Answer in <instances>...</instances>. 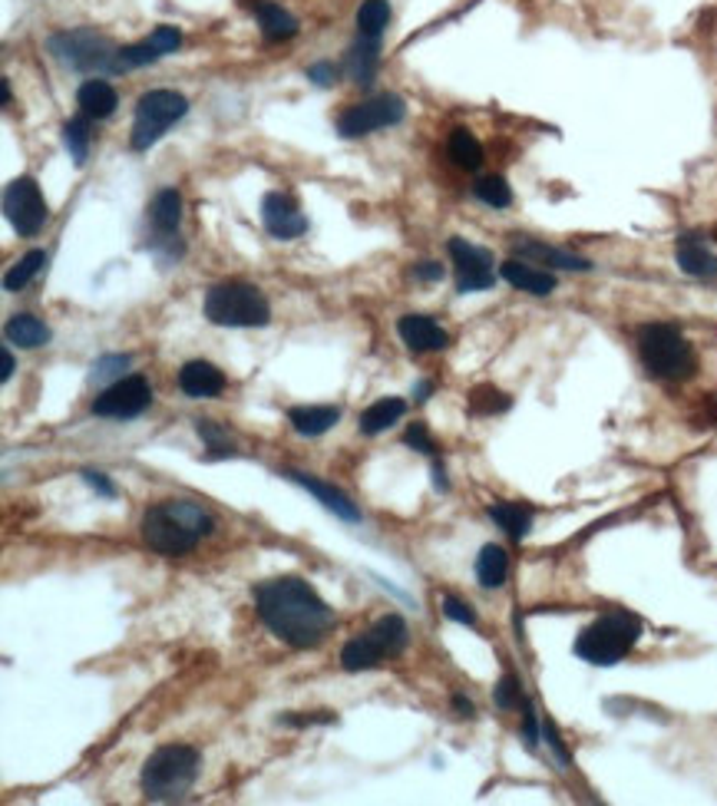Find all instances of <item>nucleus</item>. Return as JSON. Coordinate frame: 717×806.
Returning <instances> with one entry per match:
<instances>
[{
    "label": "nucleus",
    "mask_w": 717,
    "mask_h": 806,
    "mask_svg": "<svg viewBox=\"0 0 717 806\" xmlns=\"http://www.w3.org/2000/svg\"><path fill=\"white\" fill-rule=\"evenodd\" d=\"M446 152H450V159H453L456 169L476 172V169L483 165V145H479V139L469 133L466 127H456V130L450 133Z\"/></svg>",
    "instance_id": "nucleus-30"
},
{
    "label": "nucleus",
    "mask_w": 717,
    "mask_h": 806,
    "mask_svg": "<svg viewBox=\"0 0 717 806\" xmlns=\"http://www.w3.org/2000/svg\"><path fill=\"white\" fill-rule=\"evenodd\" d=\"M262 222H265L269 235L279 239V242L301 239L307 232V219L297 212V205L287 199L285 192H269L262 199Z\"/></svg>",
    "instance_id": "nucleus-15"
},
{
    "label": "nucleus",
    "mask_w": 717,
    "mask_h": 806,
    "mask_svg": "<svg viewBox=\"0 0 717 806\" xmlns=\"http://www.w3.org/2000/svg\"><path fill=\"white\" fill-rule=\"evenodd\" d=\"M489 520L513 538V542H523L533 530V510L523 506V503H509V500H499V503H489Z\"/></svg>",
    "instance_id": "nucleus-26"
},
{
    "label": "nucleus",
    "mask_w": 717,
    "mask_h": 806,
    "mask_svg": "<svg viewBox=\"0 0 717 806\" xmlns=\"http://www.w3.org/2000/svg\"><path fill=\"white\" fill-rule=\"evenodd\" d=\"M499 278L506 281V284H513L516 291H526V294H533V298H549L556 288H559V278H556V271L549 269H539V265H533V262H526V259H506L503 265H499Z\"/></svg>",
    "instance_id": "nucleus-17"
},
{
    "label": "nucleus",
    "mask_w": 717,
    "mask_h": 806,
    "mask_svg": "<svg viewBox=\"0 0 717 806\" xmlns=\"http://www.w3.org/2000/svg\"><path fill=\"white\" fill-rule=\"evenodd\" d=\"M90 117L87 113H80V117H73V120H67L63 123V145H67V152L73 155V162L77 165H83L87 162V155H90Z\"/></svg>",
    "instance_id": "nucleus-34"
},
{
    "label": "nucleus",
    "mask_w": 717,
    "mask_h": 806,
    "mask_svg": "<svg viewBox=\"0 0 717 806\" xmlns=\"http://www.w3.org/2000/svg\"><path fill=\"white\" fill-rule=\"evenodd\" d=\"M3 215L13 225V232L23 239H33L47 225L50 209H47V199H43L37 179L20 175L3 189Z\"/></svg>",
    "instance_id": "nucleus-11"
},
{
    "label": "nucleus",
    "mask_w": 717,
    "mask_h": 806,
    "mask_svg": "<svg viewBox=\"0 0 717 806\" xmlns=\"http://www.w3.org/2000/svg\"><path fill=\"white\" fill-rule=\"evenodd\" d=\"M202 770V754L189 744H165L149 754L143 764V797L149 804H175L195 787Z\"/></svg>",
    "instance_id": "nucleus-4"
},
{
    "label": "nucleus",
    "mask_w": 717,
    "mask_h": 806,
    "mask_svg": "<svg viewBox=\"0 0 717 806\" xmlns=\"http://www.w3.org/2000/svg\"><path fill=\"white\" fill-rule=\"evenodd\" d=\"M83 480H87V486H90V490H97L100 496H107V500H113V496H117V486L110 483V476H107V473L83 470Z\"/></svg>",
    "instance_id": "nucleus-46"
},
{
    "label": "nucleus",
    "mask_w": 717,
    "mask_h": 806,
    "mask_svg": "<svg viewBox=\"0 0 717 806\" xmlns=\"http://www.w3.org/2000/svg\"><path fill=\"white\" fill-rule=\"evenodd\" d=\"M431 391H433V384H427V381H421V384L414 387V397H417V401H427V397H431Z\"/></svg>",
    "instance_id": "nucleus-51"
},
{
    "label": "nucleus",
    "mask_w": 717,
    "mask_h": 806,
    "mask_svg": "<svg viewBox=\"0 0 717 806\" xmlns=\"http://www.w3.org/2000/svg\"><path fill=\"white\" fill-rule=\"evenodd\" d=\"M77 107H80V113H87L90 120H110V117L117 113V107H120V97H117V90H113L107 80L93 77V80H87V83L77 90Z\"/></svg>",
    "instance_id": "nucleus-22"
},
{
    "label": "nucleus",
    "mask_w": 717,
    "mask_h": 806,
    "mask_svg": "<svg viewBox=\"0 0 717 806\" xmlns=\"http://www.w3.org/2000/svg\"><path fill=\"white\" fill-rule=\"evenodd\" d=\"M638 357L648 377L665 381V384H681L698 374V354L695 344L685 337L678 324L668 321H652L638 328Z\"/></svg>",
    "instance_id": "nucleus-3"
},
{
    "label": "nucleus",
    "mask_w": 717,
    "mask_h": 806,
    "mask_svg": "<svg viewBox=\"0 0 717 806\" xmlns=\"http://www.w3.org/2000/svg\"><path fill=\"white\" fill-rule=\"evenodd\" d=\"M159 57H162V53H159L149 40H143V43L123 47L120 57H117V67H120V73H123V70H137V67H145V63H155Z\"/></svg>",
    "instance_id": "nucleus-39"
},
{
    "label": "nucleus",
    "mask_w": 717,
    "mask_h": 806,
    "mask_svg": "<svg viewBox=\"0 0 717 806\" xmlns=\"http://www.w3.org/2000/svg\"><path fill=\"white\" fill-rule=\"evenodd\" d=\"M3 337H7V344H17L23 351H37V347L50 344V328L33 314H13L3 324Z\"/></svg>",
    "instance_id": "nucleus-25"
},
{
    "label": "nucleus",
    "mask_w": 717,
    "mask_h": 806,
    "mask_svg": "<svg viewBox=\"0 0 717 806\" xmlns=\"http://www.w3.org/2000/svg\"><path fill=\"white\" fill-rule=\"evenodd\" d=\"M205 318L219 328H265L272 321V304L262 288L249 281H222L205 291Z\"/></svg>",
    "instance_id": "nucleus-6"
},
{
    "label": "nucleus",
    "mask_w": 717,
    "mask_h": 806,
    "mask_svg": "<svg viewBox=\"0 0 717 806\" xmlns=\"http://www.w3.org/2000/svg\"><path fill=\"white\" fill-rule=\"evenodd\" d=\"M185 113H189V100L182 93H175V90H149V93H143L137 100V120H133L130 145L137 152L152 149Z\"/></svg>",
    "instance_id": "nucleus-9"
},
{
    "label": "nucleus",
    "mask_w": 717,
    "mask_h": 806,
    "mask_svg": "<svg viewBox=\"0 0 717 806\" xmlns=\"http://www.w3.org/2000/svg\"><path fill=\"white\" fill-rule=\"evenodd\" d=\"M453 711H456V717H473L476 714V707H473V701L466 694H453Z\"/></svg>",
    "instance_id": "nucleus-48"
},
{
    "label": "nucleus",
    "mask_w": 717,
    "mask_h": 806,
    "mask_svg": "<svg viewBox=\"0 0 717 806\" xmlns=\"http://www.w3.org/2000/svg\"><path fill=\"white\" fill-rule=\"evenodd\" d=\"M506 575H509V555L503 545H483L479 555H476V582L493 592V588H503L506 585Z\"/></svg>",
    "instance_id": "nucleus-28"
},
{
    "label": "nucleus",
    "mask_w": 717,
    "mask_h": 806,
    "mask_svg": "<svg viewBox=\"0 0 717 806\" xmlns=\"http://www.w3.org/2000/svg\"><path fill=\"white\" fill-rule=\"evenodd\" d=\"M152 406V387L143 374H130L117 384H110L97 401H93V413L107 416V420H137Z\"/></svg>",
    "instance_id": "nucleus-13"
},
{
    "label": "nucleus",
    "mask_w": 717,
    "mask_h": 806,
    "mask_svg": "<svg viewBox=\"0 0 717 806\" xmlns=\"http://www.w3.org/2000/svg\"><path fill=\"white\" fill-rule=\"evenodd\" d=\"M513 255L516 259H526L533 265H546L549 271H592L595 265L575 252H566V249H556V245H546L539 239H529V235H516L509 242Z\"/></svg>",
    "instance_id": "nucleus-14"
},
{
    "label": "nucleus",
    "mask_w": 717,
    "mask_h": 806,
    "mask_svg": "<svg viewBox=\"0 0 717 806\" xmlns=\"http://www.w3.org/2000/svg\"><path fill=\"white\" fill-rule=\"evenodd\" d=\"M493 701H496L499 711H516V707H523L526 697H523V684H519V677H516V674H503L499 684H496V691H493Z\"/></svg>",
    "instance_id": "nucleus-38"
},
{
    "label": "nucleus",
    "mask_w": 717,
    "mask_h": 806,
    "mask_svg": "<svg viewBox=\"0 0 717 806\" xmlns=\"http://www.w3.org/2000/svg\"><path fill=\"white\" fill-rule=\"evenodd\" d=\"M397 334H401V341L414 354H433V351H446L450 347L446 328H440L431 314H404L397 321Z\"/></svg>",
    "instance_id": "nucleus-18"
},
{
    "label": "nucleus",
    "mask_w": 717,
    "mask_h": 806,
    "mask_svg": "<svg viewBox=\"0 0 717 806\" xmlns=\"http://www.w3.org/2000/svg\"><path fill=\"white\" fill-rule=\"evenodd\" d=\"M473 195L489 205V209H509L513 205V189L503 175H483L476 185H473Z\"/></svg>",
    "instance_id": "nucleus-36"
},
{
    "label": "nucleus",
    "mask_w": 717,
    "mask_h": 806,
    "mask_svg": "<svg viewBox=\"0 0 717 806\" xmlns=\"http://www.w3.org/2000/svg\"><path fill=\"white\" fill-rule=\"evenodd\" d=\"M638 638H642V618L625 608H612L578 632L573 652L585 665L612 668L638 645Z\"/></svg>",
    "instance_id": "nucleus-5"
},
{
    "label": "nucleus",
    "mask_w": 717,
    "mask_h": 806,
    "mask_svg": "<svg viewBox=\"0 0 717 806\" xmlns=\"http://www.w3.org/2000/svg\"><path fill=\"white\" fill-rule=\"evenodd\" d=\"M341 420V410L331 403H311V406H291L287 423L297 436H321Z\"/></svg>",
    "instance_id": "nucleus-23"
},
{
    "label": "nucleus",
    "mask_w": 717,
    "mask_h": 806,
    "mask_svg": "<svg viewBox=\"0 0 717 806\" xmlns=\"http://www.w3.org/2000/svg\"><path fill=\"white\" fill-rule=\"evenodd\" d=\"M377 63H381V37H361L357 33V40L351 43L347 60H344L347 80L367 90L377 77Z\"/></svg>",
    "instance_id": "nucleus-21"
},
{
    "label": "nucleus",
    "mask_w": 717,
    "mask_h": 806,
    "mask_svg": "<svg viewBox=\"0 0 717 806\" xmlns=\"http://www.w3.org/2000/svg\"><path fill=\"white\" fill-rule=\"evenodd\" d=\"M411 645V628L401 615H387L381 622H374L364 635L351 638L341 652V668L351 674L374 672L381 668L387 658L404 655Z\"/></svg>",
    "instance_id": "nucleus-7"
},
{
    "label": "nucleus",
    "mask_w": 717,
    "mask_h": 806,
    "mask_svg": "<svg viewBox=\"0 0 717 806\" xmlns=\"http://www.w3.org/2000/svg\"><path fill=\"white\" fill-rule=\"evenodd\" d=\"M443 265L440 262H421V265H414V278L417 281H443Z\"/></svg>",
    "instance_id": "nucleus-47"
},
{
    "label": "nucleus",
    "mask_w": 717,
    "mask_h": 806,
    "mask_svg": "<svg viewBox=\"0 0 717 806\" xmlns=\"http://www.w3.org/2000/svg\"><path fill=\"white\" fill-rule=\"evenodd\" d=\"M404 443H407V446H414V450H417V453H424V456H436V443H433L427 423H411V426H407V433H404Z\"/></svg>",
    "instance_id": "nucleus-41"
},
{
    "label": "nucleus",
    "mask_w": 717,
    "mask_h": 806,
    "mask_svg": "<svg viewBox=\"0 0 717 806\" xmlns=\"http://www.w3.org/2000/svg\"><path fill=\"white\" fill-rule=\"evenodd\" d=\"M249 7H252V13L259 17L262 37H265L269 43H282V40H291V37L297 33V20L287 13L282 3H275V0H252Z\"/></svg>",
    "instance_id": "nucleus-24"
},
{
    "label": "nucleus",
    "mask_w": 717,
    "mask_h": 806,
    "mask_svg": "<svg viewBox=\"0 0 717 806\" xmlns=\"http://www.w3.org/2000/svg\"><path fill=\"white\" fill-rule=\"evenodd\" d=\"M357 33L361 37H381L391 23V3L387 0H364L357 7Z\"/></svg>",
    "instance_id": "nucleus-33"
},
{
    "label": "nucleus",
    "mask_w": 717,
    "mask_h": 806,
    "mask_svg": "<svg viewBox=\"0 0 717 806\" xmlns=\"http://www.w3.org/2000/svg\"><path fill=\"white\" fill-rule=\"evenodd\" d=\"M446 252L453 259L456 269V291L460 294H476V291H489L496 284V262L493 252L483 245H473L466 239H450Z\"/></svg>",
    "instance_id": "nucleus-12"
},
{
    "label": "nucleus",
    "mask_w": 717,
    "mask_h": 806,
    "mask_svg": "<svg viewBox=\"0 0 717 806\" xmlns=\"http://www.w3.org/2000/svg\"><path fill=\"white\" fill-rule=\"evenodd\" d=\"M47 265V252H40V249H33V252H27L13 269L3 274V291H10V294H17V291H23L40 271Z\"/></svg>",
    "instance_id": "nucleus-32"
},
{
    "label": "nucleus",
    "mask_w": 717,
    "mask_h": 806,
    "mask_svg": "<svg viewBox=\"0 0 717 806\" xmlns=\"http://www.w3.org/2000/svg\"><path fill=\"white\" fill-rule=\"evenodd\" d=\"M509 406H513V397L503 394L493 384H483V387L469 391V413H476V416H496V413H506Z\"/></svg>",
    "instance_id": "nucleus-35"
},
{
    "label": "nucleus",
    "mask_w": 717,
    "mask_h": 806,
    "mask_svg": "<svg viewBox=\"0 0 717 806\" xmlns=\"http://www.w3.org/2000/svg\"><path fill=\"white\" fill-rule=\"evenodd\" d=\"M307 80L317 83V87H334V83L341 80V67H334L331 60L311 63V67H307Z\"/></svg>",
    "instance_id": "nucleus-44"
},
{
    "label": "nucleus",
    "mask_w": 717,
    "mask_h": 806,
    "mask_svg": "<svg viewBox=\"0 0 717 806\" xmlns=\"http://www.w3.org/2000/svg\"><path fill=\"white\" fill-rule=\"evenodd\" d=\"M179 391L189 401H212L225 391V374L209 361H189L179 371Z\"/></svg>",
    "instance_id": "nucleus-20"
},
{
    "label": "nucleus",
    "mask_w": 717,
    "mask_h": 806,
    "mask_svg": "<svg viewBox=\"0 0 717 806\" xmlns=\"http://www.w3.org/2000/svg\"><path fill=\"white\" fill-rule=\"evenodd\" d=\"M433 486H436V493H446L450 490V480H446L443 463H433Z\"/></svg>",
    "instance_id": "nucleus-49"
},
{
    "label": "nucleus",
    "mask_w": 717,
    "mask_h": 806,
    "mask_svg": "<svg viewBox=\"0 0 717 806\" xmlns=\"http://www.w3.org/2000/svg\"><path fill=\"white\" fill-rule=\"evenodd\" d=\"M255 608L265 628L297 652L317 648L334 628V608L297 575L255 585Z\"/></svg>",
    "instance_id": "nucleus-1"
},
{
    "label": "nucleus",
    "mask_w": 717,
    "mask_h": 806,
    "mask_svg": "<svg viewBox=\"0 0 717 806\" xmlns=\"http://www.w3.org/2000/svg\"><path fill=\"white\" fill-rule=\"evenodd\" d=\"M282 724H287V727H314V724H334L337 717L331 714V711H321V714H285V717H279Z\"/></svg>",
    "instance_id": "nucleus-45"
},
{
    "label": "nucleus",
    "mask_w": 717,
    "mask_h": 806,
    "mask_svg": "<svg viewBox=\"0 0 717 806\" xmlns=\"http://www.w3.org/2000/svg\"><path fill=\"white\" fill-rule=\"evenodd\" d=\"M404 413H407V403L401 401V397H384V401L371 403L361 413V433L364 436H377V433L391 430L394 423H401Z\"/></svg>",
    "instance_id": "nucleus-29"
},
{
    "label": "nucleus",
    "mask_w": 717,
    "mask_h": 806,
    "mask_svg": "<svg viewBox=\"0 0 717 806\" xmlns=\"http://www.w3.org/2000/svg\"><path fill=\"white\" fill-rule=\"evenodd\" d=\"M130 364H133L130 354H107V357H100V361L93 364L90 381H93V384H117V381H123V374L130 371Z\"/></svg>",
    "instance_id": "nucleus-37"
},
{
    "label": "nucleus",
    "mask_w": 717,
    "mask_h": 806,
    "mask_svg": "<svg viewBox=\"0 0 717 806\" xmlns=\"http://www.w3.org/2000/svg\"><path fill=\"white\" fill-rule=\"evenodd\" d=\"M47 47L70 70H80V73H120V67H117L120 50L103 33H97L90 27L60 30V33H53L47 40Z\"/></svg>",
    "instance_id": "nucleus-8"
},
{
    "label": "nucleus",
    "mask_w": 717,
    "mask_h": 806,
    "mask_svg": "<svg viewBox=\"0 0 717 806\" xmlns=\"http://www.w3.org/2000/svg\"><path fill=\"white\" fill-rule=\"evenodd\" d=\"M440 608H443V615H446L450 622L466 625V628H476V612H473L463 598H456V595H443V598H440Z\"/></svg>",
    "instance_id": "nucleus-40"
},
{
    "label": "nucleus",
    "mask_w": 717,
    "mask_h": 806,
    "mask_svg": "<svg viewBox=\"0 0 717 806\" xmlns=\"http://www.w3.org/2000/svg\"><path fill=\"white\" fill-rule=\"evenodd\" d=\"M407 117V103L394 93H381V97H371L364 103H351L341 117H337V133L344 139H361V135L377 133V130H387V127H397L404 123Z\"/></svg>",
    "instance_id": "nucleus-10"
},
{
    "label": "nucleus",
    "mask_w": 717,
    "mask_h": 806,
    "mask_svg": "<svg viewBox=\"0 0 717 806\" xmlns=\"http://www.w3.org/2000/svg\"><path fill=\"white\" fill-rule=\"evenodd\" d=\"M195 430H199V436H202L205 446H209V460H229V456L239 453V450H235V440H232V433H229V426H222V423H215V420H195Z\"/></svg>",
    "instance_id": "nucleus-31"
},
{
    "label": "nucleus",
    "mask_w": 717,
    "mask_h": 806,
    "mask_svg": "<svg viewBox=\"0 0 717 806\" xmlns=\"http://www.w3.org/2000/svg\"><path fill=\"white\" fill-rule=\"evenodd\" d=\"M285 480L297 483L301 490H307V493H311L327 513H334L337 520H344V523H361V510H357L341 490L327 486L324 480H317V476H311V473H297V470H285Z\"/></svg>",
    "instance_id": "nucleus-19"
},
{
    "label": "nucleus",
    "mask_w": 717,
    "mask_h": 806,
    "mask_svg": "<svg viewBox=\"0 0 717 806\" xmlns=\"http://www.w3.org/2000/svg\"><path fill=\"white\" fill-rule=\"evenodd\" d=\"M149 43L165 57V53H175L179 47H182V33L175 30V27H169V23H162V27H155L152 30V37H149Z\"/></svg>",
    "instance_id": "nucleus-42"
},
{
    "label": "nucleus",
    "mask_w": 717,
    "mask_h": 806,
    "mask_svg": "<svg viewBox=\"0 0 717 806\" xmlns=\"http://www.w3.org/2000/svg\"><path fill=\"white\" fill-rule=\"evenodd\" d=\"M149 222L155 235H175L182 222V195L179 189H159L149 205Z\"/></svg>",
    "instance_id": "nucleus-27"
},
{
    "label": "nucleus",
    "mask_w": 717,
    "mask_h": 806,
    "mask_svg": "<svg viewBox=\"0 0 717 806\" xmlns=\"http://www.w3.org/2000/svg\"><path fill=\"white\" fill-rule=\"evenodd\" d=\"M539 737H543L539 717H536L533 704L526 701V704H523V744H526L529 750H536V747H539Z\"/></svg>",
    "instance_id": "nucleus-43"
},
{
    "label": "nucleus",
    "mask_w": 717,
    "mask_h": 806,
    "mask_svg": "<svg viewBox=\"0 0 717 806\" xmlns=\"http://www.w3.org/2000/svg\"><path fill=\"white\" fill-rule=\"evenodd\" d=\"M13 367H17V364H13V354H10V347H3V371H0V381H3V384H7V381L13 377Z\"/></svg>",
    "instance_id": "nucleus-50"
},
{
    "label": "nucleus",
    "mask_w": 717,
    "mask_h": 806,
    "mask_svg": "<svg viewBox=\"0 0 717 806\" xmlns=\"http://www.w3.org/2000/svg\"><path fill=\"white\" fill-rule=\"evenodd\" d=\"M675 262L685 274H691L698 281H717V252L705 235L685 232L675 242Z\"/></svg>",
    "instance_id": "nucleus-16"
},
{
    "label": "nucleus",
    "mask_w": 717,
    "mask_h": 806,
    "mask_svg": "<svg viewBox=\"0 0 717 806\" xmlns=\"http://www.w3.org/2000/svg\"><path fill=\"white\" fill-rule=\"evenodd\" d=\"M212 530H215V520L199 503H189V500L155 503L145 510L143 523H140L145 545L165 558L189 555L202 538L212 536Z\"/></svg>",
    "instance_id": "nucleus-2"
},
{
    "label": "nucleus",
    "mask_w": 717,
    "mask_h": 806,
    "mask_svg": "<svg viewBox=\"0 0 717 806\" xmlns=\"http://www.w3.org/2000/svg\"><path fill=\"white\" fill-rule=\"evenodd\" d=\"M0 90H3V97H0V100H3V107H10V83L3 80V83H0Z\"/></svg>",
    "instance_id": "nucleus-52"
}]
</instances>
